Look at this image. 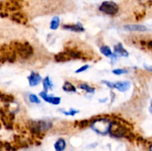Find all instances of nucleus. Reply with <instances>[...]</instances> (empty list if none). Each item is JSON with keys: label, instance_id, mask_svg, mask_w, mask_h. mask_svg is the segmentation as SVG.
Wrapping results in <instances>:
<instances>
[{"label": "nucleus", "instance_id": "6e6552de", "mask_svg": "<svg viewBox=\"0 0 152 151\" xmlns=\"http://www.w3.org/2000/svg\"><path fill=\"white\" fill-rule=\"evenodd\" d=\"M124 28L131 31H146L147 27L141 25H127L124 26Z\"/></svg>", "mask_w": 152, "mask_h": 151}, {"label": "nucleus", "instance_id": "c85d7f7f", "mask_svg": "<svg viewBox=\"0 0 152 151\" xmlns=\"http://www.w3.org/2000/svg\"><path fill=\"white\" fill-rule=\"evenodd\" d=\"M150 111H151V113H152V104H151V108H150Z\"/></svg>", "mask_w": 152, "mask_h": 151}, {"label": "nucleus", "instance_id": "f03ea898", "mask_svg": "<svg viewBox=\"0 0 152 151\" xmlns=\"http://www.w3.org/2000/svg\"><path fill=\"white\" fill-rule=\"evenodd\" d=\"M16 50L17 51V54L22 59H28V58L30 57V56L33 54V52H34V50H33L31 46L28 43H18V45L16 46Z\"/></svg>", "mask_w": 152, "mask_h": 151}, {"label": "nucleus", "instance_id": "7c9ffc66", "mask_svg": "<svg viewBox=\"0 0 152 151\" xmlns=\"http://www.w3.org/2000/svg\"><path fill=\"white\" fill-rule=\"evenodd\" d=\"M151 104H152V101H151Z\"/></svg>", "mask_w": 152, "mask_h": 151}, {"label": "nucleus", "instance_id": "a878e982", "mask_svg": "<svg viewBox=\"0 0 152 151\" xmlns=\"http://www.w3.org/2000/svg\"><path fill=\"white\" fill-rule=\"evenodd\" d=\"M102 82L106 84V85L110 87V88H114V84H113V83L109 82L108 81H102Z\"/></svg>", "mask_w": 152, "mask_h": 151}, {"label": "nucleus", "instance_id": "b1692460", "mask_svg": "<svg viewBox=\"0 0 152 151\" xmlns=\"http://www.w3.org/2000/svg\"><path fill=\"white\" fill-rule=\"evenodd\" d=\"M88 67H89L88 65H84V66H82V67H81L80 68H79L78 70H77L75 73H82V72H83V71H86V70H87V69L88 68Z\"/></svg>", "mask_w": 152, "mask_h": 151}, {"label": "nucleus", "instance_id": "bb28decb", "mask_svg": "<svg viewBox=\"0 0 152 151\" xmlns=\"http://www.w3.org/2000/svg\"><path fill=\"white\" fill-rule=\"evenodd\" d=\"M147 46H148V47H149V50H151L152 51V40L149 41V42H148Z\"/></svg>", "mask_w": 152, "mask_h": 151}, {"label": "nucleus", "instance_id": "9b49d317", "mask_svg": "<svg viewBox=\"0 0 152 151\" xmlns=\"http://www.w3.org/2000/svg\"><path fill=\"white\" fill-rule=\"evenodd\" d=\"M7 7L10 10H18L21 7V0H10L8 2Z\"/></svg>", "mask_w": 152, "mask_h": 151}, {"label": "nucleus", "instance_id": "412c9836", "mask_svg": "<svg viewBox=\"0 0 152 151\" xmlns=\"http://www.w3.org/2000/svg\"><path fill=\"white\" fill-rule=\"evenodd\" d=\"M29 100L32 103H34V104H39L40 103V100L39 99V98L36 95H34V94H30L29 96Z\"/></svg>", "mask_w": 152, "mask_h": 151}, {"label": "nucleus", "instance_id": "0eeeda50", "mask_svg": "<svg viewBox=\"0 0 152 151\" xmlns=\"http://www.w3.org/2000/svg\"><path fill=\"white\" fill-rule=\"evenodd\" d=\"M131 87V83L129 82H120L114 83V88H116L121 92H125Z\"/></svg>", "mask_w": 152, "mask_h": 151}, {"label": "nucleus", "instance_id": "7ed1b4c3", "mask_svg": "<svg viewBox=\"0 0 152 151\" xmlns=\"http://www.w3.org/2000/svg\"><path fill=\"white\" fill-rule=\"evenodd\" d=\"M109 132L112 136H117V137H122L128 134L127 129L123 127L120 123L114 122L111 124L110 130Z\"/></svg>", "mask_w": 152, "mask_h": 151}, {"label": "nucleus", "instance_id": "f3484780", "mask_svg": "<svg viewBox=\"0 0 152 151\" xmlns=\"http://www.w3.org/2000/svg\"><path fill=\"white\" fill-rule=\"evenodd\" d=\"M59 22H60V19L58 16H55L52 19L51 22H50V27L51 30H57L59 26Z\"/></svg>", "mask_w": 152, "mask_h": 151}, {"label": "nucleus", "instance_id": "a211bd4d", "mask_svg": "<svg viewBox=\"0 0 152 151\" xmlns=\"http://www.w3.org/2000/svg\"><path fill=\"white\" fill-rule=\"evenodd\" d=\"M42 84H43L45 92L46 93L48 92V91L49 89H51L52 87H53V84H52L49 77H45V79L43 80V82H42Z\"/></svg>", "mask_w": 152, "mask_h": 151}, {"label": "nucleus", "instance_id": "393cba45", "mask_svg": "<svg viewBox=\"0 0 152 151\" xmlns=\"http://www.w3.org/2000/svg\"><path fill=\"white\" fill-rule=\"evenodd\" d=\"M78 123V125L79 126L80 128H85V127H86V126L88 124L89 121H88V120H84V121H81Z\"/></svg>", "mask_w": 152, "mask_h": 151}, {"label": "nucleus", "instance_id": "dca6fc26", "mask_svg": "<svg viewBox=\"0 0 152 151\" xmlns=\"http://www.w3.org/2000/svg\"><path fill=\"white\" fill-rule=\"evenodd\" d=\"M62 89H63L65 91H66V92H70V93L76 92V91H77L76 87H74L71 83L68 82H65L63 87H62Z\"/></svg>", "mask_w": 152, "mask_h": 151}, {"label": "nucleus", "instance_id": "39448f33", "mask_svg": "<svg viewBox=\"0 0 152 151\" xmlns=\"http://www.w3.org/2000/svg\"><path fill=\"white\" fill-rule=\"evenodd\" d=\"M41 97L45 101V102H47L50 103L52 104H54V105H57V104H60L61 102V99L59 97H54V96H48L46 92H41L39 93Z\"/></svg>", "mask_w": 152, "mask_h": 151}, {"label": "nucleus", "instance_id": "1a4fd4ad", "mask_svg": "<svg viewBox=\"0 0 152 151\" xmlns=\"http://www.w3.org/2000/svg\"><path fill=\"white\" fill-rule=\"evenodd\" d=\"M114 54L118 56H124V57L129 56V53L122 47L121 44H118L117 45L114 47Z\"/></svg>", "mask_w": 152, "mask_h": 151}, {"label": "nucleus", "instance_id": "f257e3e1", "mask_svg": "<svg viewBox=\"0 0 152 151\" xmlns=\"http://www.w3.org/2000/svg\"><path fill=\"white\" fill-rule=\"evenodd\" d=\"M111 123L109 122L106 119H98L92 124V128L98 133L106 134L110 130V127Z\"/></svg>", "mask_w": 152, "mask_h": 151}, {"label": "nucleus", "instance_id": "4be33fe9", "mask_svg": "<svg viewBox=\"0 0 152 151\" xmlns=\"http://www.w3.org/2000/svg\"><path fill=\"white\" fill-rule=\"evenodd\" d=\"M112 73L115 75H121V74L124 73H127L128 71L127 70H125V69H115L114 71H112Z\"/></svg>", "mask_w": 152, "mask_h": 151}, {"label": "nucleus", "instance_id": "cd10ccee", "mask_svg": "<svg viewBox=\"0 0 152 151\" xmlns=\"http://www.w3.org/2000/svg\"><path fill=\"white\" fill-rule=\"evenodd\" d=\"M144 67H145V68L146 69L147 71H151V72H152V67H150V66H149V67H148L147 65H145V66H144Z\"/></svg>", "mask_w": 152, "mask_h": 151}, {"label": "nucleus", "instance_id": "423d86ee", "mask_svg": "<svg viewBox=\"0 0 152 151\" xmlns=\"http://www.w3.org/2000/svg\"><path fill=\"white\" fill-rule=\"evenodd\" d=\"M41 81H42V77H41L40 76H39V74H38L37 73L32 72L31 73H30V75L29 76V84H30V86H31V87L38 85V84L41 82Z\"/></svg>", "mask_w": 152, "mask_h": 151}, {"label": "nucleus", "instance_id": "c756f323", "mask_svg": "<svg viewBox=\"0 0 152 151\" xmlns=\"http://www.w3.org/2000/svg\"><path fill=\"white\" fill-rule=\"evenodd\" d=\"M150 151H152V144H151V146L150 147Z\"/></svg>", "mask_w": 152, "mask_h": 151}, {"label": "nucleus", "instance_id": "5701e85b", "mask_svg": "<svg viewBox=\"0 0 152 151\" xmlns=\"http://www.w3.org/2000/svg\"><path fill=\"white\" fill-rule=\"evenodd\" d=\"M79 111H75V110H70L68 112H63L64 114L67 115V116H74L75 114H77Z\"/></svg>", "mask_w": 152, "mask_h": 151}, {"label": "nucleus", "instance_id": "4468645a", "mask_svg": "<svg viewBox=\"0 0 152 151\" xmlns=\"http://www.w3.org/2000/svg\"><path fill=\"white\" fill-rule=\"evenodd\" d=\"M65 146H66V143L65 141L62 139L57 140V142L54 144V148L57 151H63L65 150Z\"/></svg>", "mask_w": 152, "mask_h": 151}, {"label": "nucleus", "instance_id": "6ab92c4d", "mask_svg": "<svg viewBox=\"0 0 152 151\" xmlns=\"http://www.w3.org/2000/svg\"><path fill=\"white\" fill-rule=\"evenodd\" d=\"M79 87L80 89L85 91L87 93H94V91H95V89H94V88L90 87V86H88V84H79Z\"/></svg>", "mask_w": 152, "mask_h": 151}, {"label": "nucleus", "instance_id": "f8f14e48", "mask_svg": "<svg viewBox=\"0 0 152 151\" xmlns=\"http://www.w3.org/2000/svg\"><path fill=\"white\" fill-rule=\"evenodd\" d=\"M11 19L14 22H17V23H22L25 24L27 22V18L24 14H20V13H17V14H14L12 16Z\"/></svg>", "mask_w": 152, "mask_h": 151}, {"label": "nucleus", "instance_id": "2eb2a0df", "mask_svg": "<svg viewBox=\"0 0 152 151\" xmlns=\"http://www.w3.org/2000/svg\"><path fill=\"white\" fill-rule=\"evenodd\" d=\"M100 52L101 54H102L107 57H111V56H114V54H112V51L110 47L106 45H103L100 47Z\"/></svg>", "mask_w": 152, "mask_h": 151}, {"label": "nucleus", "instance_id": "20e7f679", "mask_svg": "<svg viewBox=\"0 0 152 151\" xmlns=\"http://www.w3.org/2000/svg\"><path fill=\"white\" fill-rule=\"evenodd\" d=\"M99 10L108 15H114L118 12L119 8L113 2H104L99 7Z\"/></svg>", "mask_w": 152, "mask_h": 151}, {"label": "nucleus", "instance_id": "9d476101", "mask_svg": "<svg viewBox=\"0 0 152 151\" xmlns=\"http://www.w3.org/2000/svg\"><path fill=\"white\" fill-rule=\"evenodd\" d=\"M63 28L66 29V30H72V31H74V32H84L85 31V29L83 28V27L79 23L72 25H64Z\"/></svg>", "mask_w": 152, "mask_h": 151}, {"label": "nucleus", "instance_id": "aec40b11", "mask_svg": "<svg viewBox=\"0 0 152 151\" xmlns=\"http://www.w3.org/2000/svg\"><path fill=\"white\" fill-rule=\"evenodd\" d=\"M1 99H2V102H13L14 100V96L11 95H4L3 93L1 94Z\"/></svg>", "mask_w": 152, "mask_h": 151}, {"label": "nucleus", "instance_id": "ddd939ff", "mask_svg": "<svg viewBox=\"0 0 152 151\" xmlns=\"http://www.w3.org/2000/svg\"><path fill=\"white\" fill-rule=\"evenodd\" d=\"M70 57L69 56L68 52H61L59 54H57L55 56V60L59 62H67V61L70 60Z\"/></svg>", "mask_w": 152, "mask_h": 151}]
</instances>
